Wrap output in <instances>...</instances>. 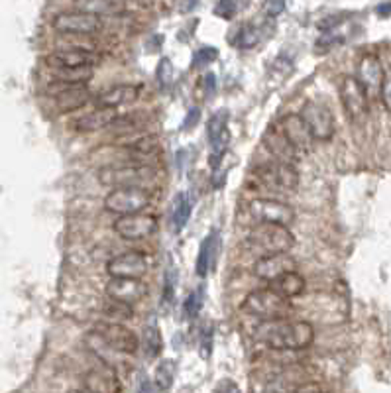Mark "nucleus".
Listing matches in <instances>:
<instances>
[{
    "label": "nucleus",
    "instance_id": "1",
    "mask_svg": "<svg viewBox=\"0 0 391 393\" xmlns=\"http://www.w3.org/2000/svg\"><path fill=\"white\" fill-rule=\"evenodd\" d=\"M258 340L274 350H305L315 340V328L307 321H274L258 326Z\"/></svg>",
    "mask_w": 391,
    "mask_h": 393
},
{
    "label": "nucleus",
    "instance_id": "2",
    "mask_svg": "<svg viewBox=\"0 0 391 393\" xmlns=\"http://www.w3.org/2000/svg\"><path fill=\"white\" fill-rule=\"evenodd\" d=\"M293 246H295L293 232L288 226H279V224H258L246 238V248L258 258L288 254Z\"/></svg>",
    "mask_w": 391,
    "mask_h": 393
},
{
    "label": "nucleus",
    "instance_id": "3",
    "mask_svg": "<svg viewBox=\"0 0 391 393\" xmlns=\"http://www.w3.org/2000/svg\"><path fill=\"white\" fill-rule=\"evenodd\" d=\"M244 311L252 315L253 319H260L262 323L288 321L293 315V303L281 297L272 287H265V290L248 293V297L244 301Z\"/></svg>",
    "mask_w": 391,
    "mask_h": 393
},
{
    "label": "nucleus",
    "instance_id": "4",
    "mask_svg": "<svg viewBox=\"0 0 391 393\" xmlns=\"http://www.w3.org/2000/svg\"><path fill=\"white\" fill-rule=\"evenodd\" d=\"M151 205L150 189L142 187H126V189H113L104 196V208L120 217L140 215Z\"/></svg>",
    "mask_w": 391,
    "mask_h": 393
},
{
    "label": "nucleus",
    "instance_id": "5",
    "mask_svg": "<svg viewBox=\"0 0 391 393\" xmlns=\"http://www.w3.org/2000/svg\"><path fill=\"white\" fill-rule=\"evenodd\" d=\"M246 215L250 222L258 224H279L288 226L295 220V210L281 203V201H272V199H256L250 201L246 207Z\"/></svg>",
    "mask_w": 391,
    "mask_h": 393
},
{
    "label": "nucleus",
    "instance_id": "6",
    "mask_svg": "<svg viewBox=\"0 0 391 393\" xmlns=\"http://www.w3.org/2000/svg\"><path fill=\"white\" fill-rule=\"evenodd\" d=\"M101 183L115 189L126 187H142L148 189V183L153 179V169L148 165H124V167H106L99 174Z\"/></svg>",
    "mask_w": 391,
    "mask_h": 393
},
{
    "label": "nucleus",
    "instance_id": "7",
    "mask_svg": "<svg viewBox=\"0 0 391 393\" xmlns=\"http://www.w3.org/2000/svg\"><path fill=\"white\" fill-rule=\"evenodd\" d=\"M53 28L61 35H92L101 32L103 20H101V16L91 14V12H59L53 18Z\"/></svg>",
    "mask_w": 391,
    "mask_h": 393
},
{
    "label": "nucleus",
    "instance_id": "8",
    "mask_svg": "<svg viewBox=\"0 0 391 393\" xmlns=\"http://www.w3.org/2000/svg\"><path fill=\"white\" fill-rule=\"evenodd\" d=\"M94 338H99L108 350H115L120 354H136L140 348V340L134 331H130L122 323H103L94 328Z\"/></svg>",
    "mask_w": 391,
    "mask_h": 393
},
{
    "label": "nucleus",
    "instance_id": "9",
    "mask_svg": "<svg viewBox=\"0 0 391 393\" xmlns=\"http://www.w3.org/2000/svg\"><path fill=\"white\" fill-rule=\"evenodd\" d=\"M301 120L305 122V126L309 130L313 140L319 142H326L334 136V116L331 108L326 104L317 103V101H309L301 108Z\"/></svg>",
    "mask_w": 391,
    "mask_h": 393
},
{
    "label": "nucleus",
    "instance_id": "10",
    "mask_svg": "<svg viewBox=\"0 0 391 393\" xmlns=\"http://www.w3.org/2000/svg\"><path fill=\"white\" fill-rule=\"evenodd\" d=\"M46 93L53 97L58 112L79 110L91 101V89L87 85H67V83L53 81L51 85H47Z\"/></svg>",
    "mask_w": 391,
    "mask_h": 393
},
{
    "label": "nucleus",
    "instance_id": "11",
    "mask_svg": "<svg viewBox=\"0 0 391 393\" xmlns=\"http://www.w3.org/2000/svg\"><path fill=\"white\" fill-rule=\"evenodd\" d=\"M340 101L344 106L346 115L352 122L360 124L366 120L369 110L368 94L362 89V85L356 81V77H344L340 83Z\"/></svg>",
    "mask_w": 391,
    "mask_h": 393
},
{
    "label": "nucleus",
    "instance_id": "12",
    "mask_svg": "<svg viewBox=\"0 0 391 393\" xmlns=\"http://www.w3.org/2000/svg\"><path fill=\"white\" fill-rule=\"evenodd\" d=\"M106 271L110 279H142L148 271V258L144 252L130 250L126 254L115 256L106 264Z\"/></svg>",
    "mask_w": 391,
    "mask_h": 393
},
{
    "label": "nucleus",
    "instance_id": "13",
    "mask_svg": "<svg viewBox=\"0 0 391 393\" xmlns=\"http://www.w3.org/2000/svg\"><path fill=\"white\" fill-rule=\"evenodd\" d=\"M99 56L94 51H87L83 47H63L47 56L46 63L56 71L63 69H92L99 63Z\"/></svg>",
    "mask_w": 391,
    "mask_h": 393
},
{
    "label": "nucleus",
    "instance_id": "14",
    "mask_svg": "<svg viewBox=\"0 0 391 393\" xmlns=\"http://www.w3.org/2000/svg\"><path fill=\"white\" fill-rule=\"evenodd\" d=\"M258 177L262 179V183L274 189H281V191H293L299 185V174L295 169V165L283 162H265L260 165L258 169Z\"/></svg>",
    "mask_w": 391,
    "mask_h": 393
},
{
    "label": "nucleus",
    "instance_id": "15",
    "mask_svg": "<svg viewBox=\"0 0 391 393\" xmlns=\"http://www.w3.org/2000/svg\"><path fill=\"white\" fill-rule=\"evenodd\" d=\"M158 231V220L151 215H128L118 217L115 222V232L124 240H144Z\"/></svg>",
    "mask_w": 391,
    "mask_h": 393
},
{
    "label": "nucleus",
    "instance_id": "16",
    "mask_svg": "<svg viewBox=\"0 0 391 393\" xmlns=\"http://www.w3.org/2000/svg\"><path fill=\"white\" fill-rule=\"evenodd\" d=\"M148 295V285L142 279H110L106 283V297L124 305L140 303Z\"/></svg>",
    "mask_w": 391,
    "mask_h": 393
},
{
    "label": "nucleus",
    "instance_id": "17",
    "mask_svg": "<svg viewBox=\"0 0 391 393\" xmlns=\"http://www.w3.org/2000/svg\"><path fill=\"white\" fill-rule=\"evenodd\" d=\"M295 260L289 254H276L260 258L253 266V274L260 279H264L267 283H274L276 279L288 276L291 271H295Z\"/></svg>",
    "mask_w": 391,
    "mask_h": 393
},
{
    "label": "nucleus",
    "instance_id": "18",
    "mask_svg": "<svg viewBox=\"0 0 391 393\" xmlns=\"http://www.w3.org/2000/svg\"><path fill=\"white\" fill-rule=\"evenodd\" d=\"M383 67H381L380 58L376 53H366L358 61V75L356 81L362 85L366 94L380 93L381 83H383Z\"/></svg>",
    "mask_w": 391,
    "mask_h": 393
},
{
    "label": "nucleus",
    "instance_id": "19",
    "mask_svg": "<svg viewBox=\"0 0 391 393\" xmlns=\"http://www.w3.org/2000/svg\"><path fill=\"white\" fill-rule=\"evenodd\" d=\"M228 110L220 108L219 112L210 116L207 126L208 142L213 148V156H224L231 146V130H228Z\"/></svg>",
    "mask_w": 391,
    "mask_h": 393
},
{
    "label": "nucleus",
    "instance_id": "20",
    "mask_svg": "<svg viewBox=\"0 0 391 393\" xmlns=\"http://www.w3.org/2000/svg\"><path fill=\"white\" fill-rule=\"evenodd\" d=\"M279 132L285 136L289 144L293 146V150L301 153V151H307L311 148V134L305 126V122L301 120L299 115H288L279 120Z\"/></svg>",
    "mask_w": 391,
    "mask_h": 393
},
{
    "label": "nucleus",
    "instance_id": "21",
    "mask_svg": "<svg viewBox=\"0 0 391 393\" xmlns=\"http://www.w3.org/2000/svg\"><path fill=\"white\" fill-rule=\"evenodd\" d=\"M140 97V87L136 85H116V87H110L108 91H104L97 97V106L99 108H110V110H116L120 106H126V104H132L138 101Z\"/></svg>",
    "mask_w": 391,
    "mask_h": 393
},
{
    "label": "nucleus",
    "instance_id": "22",
    "mask_svg": "<svg viewBox=\"0 0 391 393\" xmlns=\"http://www.w3.org/2000/svg\"><path fill=\"white\" fill-rule=\"evenodd\" d=\"M118 110H110V108H97L89 115L79 116L77 120L71 122L73 130L77 132H97V130H103V128L113 126L118 122Z\"/></svg>",
    "mask_w": 391,
    "mask_h": 393
},
{
    "label": "nucleus",
    "instance_id": "23",
    "mask_svg": "<svg viewBox=\"0 0 391 393\" xmlns=\"http://www.w3.org/2000/svg\"><path fill=\"white\" fill-rule=\"evenodd\" d=\"M264 144L277 162L291 163V165L297 162V156H299V153L293 150V146L285 140V136L279 132V128L277 126L267 128V132L264 134Z\"/></svg>",
    "mask_w": 391,
    "mask_h": 393
},
{
    "label": "nucleus",
    "instance_id": "24",
    "mask_svg": "<svg viewBox=\"0 0 391 393\" xmlns=\"http://www.w3.org/2000/svg\"><path fill=\"white\" fill-rule=\"evenodd\" d=\"M217 246H219V232H210L207 238L201 242L199 254H197V264H195L197 276L207 278L208 271L213 269L215 260H217Z\"/></svg>",
    "mask_w": 391,
    "mask_h": 393
},
{
    "label": "nucleus",
    "instance_id": "25",
    "mask_svg": "<svg viewBox=\"0 0 391 393\" xmlns=\"http://www.w3.org/2000/svg\"><path fill=\"white\" fill-rule=\"evenodd\" d=\"M269 287L277 291L281 297L291 301L293 297H297V295H301V293L305 291V279H303V276H299L297 271H291L288 276L276 279Z\"/></svg>",
    "mask_w": 391,
    "mask_h": 393
},
{
    "label": "nucleus",
    "instance_id": "26",
    "mask_svg": "<svg viewBox=\"0 0 391 393\" xmlns=\"http://www.w3.org/2000/svg\"><path fill=\"white\" fill-rule=\"evenodd\" d=\"M191 212H193V199L189 196V193H179L175 196L172 215L175 232H181L187 226V222L191 219Z\"/></svg>",
    "mask_w": 391,
    "mask_h": 393
},
{
    "label": "nucleus",
    "instance_id": "27",
    "mask_svg": "<svg viewBox=\"0 0 391 393\" xmlns=\"http://www.w3.org/2000/svg\"><path fill=\"white\" fill-rule=\"evenodd\" d=\"M142 346L146 350V356H148V358H158V356H160L161 350H163V338H161L158 324H148V326L144 328Z\"/></svg>",
    "mask_w": 391,
    "mask_h": 393
},
{
    "label": "nucleus",
    "instance_id": "28",
    "mask_svg": "<svg viewBox=\"0 0 391 393\" xmlns=\"http://www.w3.org/2000/svg\"><path fill=\"white\" fill-rule=\"evenodd\" d=\"M175 374H177V364H175V360H163V362H160V366L156 368V374H153L156 387H158L160 392H167L173 385Z\"/></svg>",
    "mask_w": 391,
    "mask_h": 393
},
{
    "label": "nucleus",
    "instance_id": "29",
    "mask_svg": "<svg viewBox=\"0 0 391 393\" xmlns=\"http://www.w3.org/2000/svg\"><path fill=\"white\" fill-rule=\"evenodd\" d=\"M103 312H104V317L108 319V323H122V321L132 319V312H134V309H132L130 305H124V303L106 299L103 305Z\"/></svg>",
    "mask_w": 391,
    "mask_h": 393
},
{
    "label": "nucleus",
    "instance_id": "30",
    "mask_svg": "<svg viewBox=\"0 0 391 393\" xmlns=\"http://www.w3.org/2000/svg\"><path fill=\"white\" fill-rule=\"evenodd\" d=\"M260 40H262V30L256 24H244L238 35H236V40H234V44L242 49H250V47L258 46Z\"/></svg>",
    "mask_w": 391,
    "mask_h": 393
},
{
    "label": "nucleus",
    "instance_id": "31",
    "mask_svg": "<svg viewBox=\"0 0 391 393\" xmlns=\"http://www.w3.org/2000/svg\"><path fill=\"white\" fill-rule=\"evenodd\" d=\"M92 69H63L56 71L53 81L67 83V85H87L91 81Z\"/></svg>",
    "mask_w": 391,
    "mask_h": 393
},
{
    "label": "nucleus",
    "instance_id": "32",
    "mask_svg": "<svg viewBox=\"0 0 391 393\" xmlns=\"http://www.w3.org/2000/svg\"><path fill=\"white\" fill-rule=\"evenodd\" d=\"M173 77H175V69H173V63L169 58H161L158 63V69H156V79L161 89H167L172 87Z\"/></svg>",
    "mask_w": 391,
    "mask_h": 393
},
{
    "label": "nucleus",
    "instance_id": "33",
    "mask_svg": "<svg viewBox=\"0 0 391 393\" xmlns=\"http://www.w3.org/2000/svg\"><path fill=\"white\" fill-rule=\"evenodd\" d=\"M217 58H219V49H217V47L205 46L197 51L195 58H193V63H195V67H199V65H208V63H213Z\"/></svg>",
    "mask_w": 391,
    "mask_h": 393
},
{
    "label": "nucleus",
    "instance_id": "34",
    "mask_svg": "<svg viewBox=\"0 0 391 393\" xmlns=\"http://www.w3.org/2000/svg\"><path fill=\"white\" fill-rule=\"evenodd\" d=\"M213 340H215V331L210 324H205V328L199 333V344L203 348V356L208 358L210 356V350H213Z\"/></svg>",
    "mask_w": 391,
    "mask_h": 393
},
{
    "label": "nucleus",
    "instance_id": "35",
    "mask_svg": "<svg viewBox=\"0 0 391 393\" xmlns=\"http://www.w3.org/2000/svg\"><path fill=\"white\" fill-rule=\"evenodd\" d=\"M201 307H203V299H201L199 291L191 293V295L185 299L183 309H185V312H187V317H189V319H195L197 315H199V311H201Z\"/></svg>",
    "mask_w": 391,
    "mask_h": 393
},
{
    "label": "nucleus",
    "instance_id": "36",
    "mask_svg": "<svg viewBox=\"0 0 391 393\" xmlns=\"http://www.w3.org/2000/svg\"><path fill=\"white\" fill-rule=\"evenodd\" d=\"M380 97H381V103L385 106V110H390L391 112V73H385V75H383Z\"/></svg>",
    "mask_w": 391,
    "mask_h": 393
},
{
    "label": "nucleus",
    "instance_id": "37",
    "mask_svg": "<svg viewBox=\"0 0 391 393\" xmlns=\"http://www.w3.org/2000/svg\"><path fill=\"white\" fill-rule=\"evenodd\" d=\"M234 12H236V4L234 2L222 0L219 4H215V14L220 16V18H224V20H231L232 16H234Z\"/></svg>",
    "mask_w": 391,
    "mask_h": 393
},
{
    "label": "nucleus",
    "instance_id": "38",
    "mask_svg": "<svg viewBox=\"0 0 391 393\" xmlns=\"http://www.w3.org/2000/svg\"><path fill=\"white\" fill-rule=\"evenodd\" d=\"M173 297H175V271H169L165 274V290H163V299L165 303H172Z\"/></svg>",
    "mask_w": 391,
    "mask_h": 393
},
{
    "label": "nucleus",
    "instance_id": "39",
    "mask_svg": "<svg viewBox=\"0 0 391 393\" xmlns=\"http://www.w3.org/2000/svg\"><path fill=\"white\" fill-rule=\"evenodd\" d=\"M199 120H201V108H191L187 116L183 118V130H193V128L199 124Z\"/></svg>",
    "mask_w": 391,
    "mask_h": 393
},
{
    "label": "nucleus",
    "instance_id": "40",
    "mask_svg": "<svg viewBox=\"0 0 391 393\" xmlns=\"http://www.w3.org/2000/svg\"><path fill=\"white\" fill-rule=\"evenodd\" d=\"M217 393H242L240 387L232 380H222V382L217 385Z\"/></svg>",
    "mask_w": 391,
    "mask_h": 393
},
{
    "label": "nucleus",
    "instance_id": "41",
    "mask_svg": "<svg viewBox=\"0 0 391 393\" xmlns=\"http://www.w3.org/2000/svg\"><path fill=\"white\" fill-rule=\"evenodd\" d=\"M203 87H205V93L213 94L217 91V75L215 73H207L205 79H203Z\"/></svg>",
    "mask_w": 391,
    "mask_h": 393
},
{
    "label": "nucleus",
    "instance_id": "42",
    "mask_svg": "<svg viewBox=\"0 0 391 393\" xmlns=\"http://www.w3.org/2000/svg\"><path fill=\"white\" fill-rule=\"evenodd\" d=\"M285 10V4L283 2H267L265 4V14L267 16H277L279 12Z\"/></svg>",
    "mask_w": 391,
    "mask_h": 393
},
{
    "label": "nucleus",
    "instance_id": "43",
    "mask_svg": "<svg viewBox=\"0 0 391 393\" xmlns=\"http://www.w3.org/2000/svg\"><path fill=\"white\" fill-rule=\"evenodd\" d=\"M138 393H151V382L144 376L142 380H140V387H138Z\"/></svg>",
    "mask_w": 391,
    "mask_h": 393
},
{
    "label": "nucleus",
    "instance_id": "44",
    "mask_svg": "<svg viewBox=\"0 0 391 393\" xmlns=\"http://www.w3.org/2000/svg\"><path fill=\"white\" fill-rule=\"evenodd\" d=\"M376 12H378L380 16H383V18H385V16H391V2H388V4H378V6H376Z\"/></svg>",
    "mask_w": 391,
    "mask_h": 393
}]
</instances>
